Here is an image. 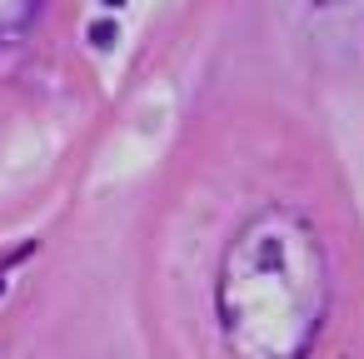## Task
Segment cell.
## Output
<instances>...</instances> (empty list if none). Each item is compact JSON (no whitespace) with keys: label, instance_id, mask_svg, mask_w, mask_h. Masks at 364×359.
<instances>
[{"label":"cell","instance_id":"obj_2","mask_svg":"<svg viewBox=\"0 0 364 359\" xmlns=\"http://www.w3.org/2000/svg\"><path fill=\"white\" fill-rule=\"evenodd\" d=\"M279 11L309 41H359L364 36V0H279Z\"/></svg>","mask_w":364,"mask_h":359},{"label":"cell","instance_id":"obj_1","mask_svg":"<svg viewBox=\"0 0 364 359\" xmlns=\"http://www.w3.org/2000/svg\"><path fill=\"white\" fill-rule=\"evenodd\" d=\"M329 319V254L319 230L289 210H255L215 269V324L230 359H309Z\"/></svg>","mask_w":364,"mask_h":359}]
</instances>
